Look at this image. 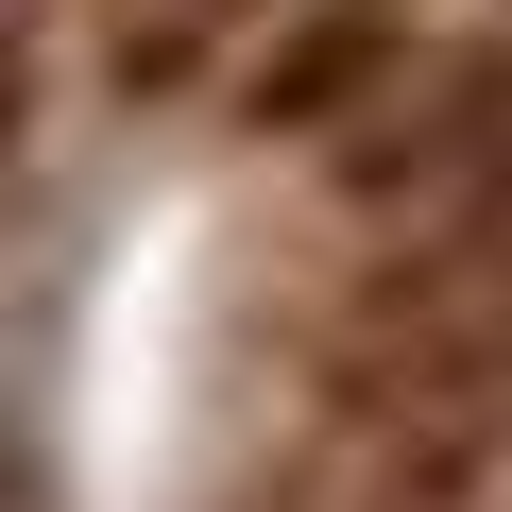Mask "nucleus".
Listing matches in <instances>:
<instances>
[{
    "instance_id": "nucleus-1",
    "label": "nucleus",
    "mask_w": 512,
    "mask_h": 512,
    "mask_svg": "<svg viewBox=\"0 0 512 512\" xmlns=\"http://www.w3.org/2000/svg\"><path fill=\"white\" fill-rule=\"evenodd\" d=\"M325 188L359 222H495L512 205V69L495 52H393L342 103Z\"/></svg>"
}]
</instances>
